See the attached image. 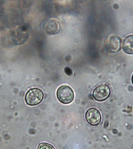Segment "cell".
<instances>
[{
	"instance_id": "cell-1",
	"label": "cell",
	"mask_w": 133,
	"mask_h": 149,
	"mask_svg": "<svg viewBox=\"0 0 133 149\" xmlns=\"http://www.w3.org/2000/svg\"><path fill=\"white\" fill-rule=\"evenodd\" d=\"M57 95L58 100L64 104L71 103L74 97L73 90L71 87L66 85H63L58 88Z\"/></svg>"
},
{
	"instance_id": "cell-2",
	"label": "cell",
	"mask_w": 133,
	"mask_h": 149,
	"mask_svg": "<svg viewBox=\"0 0 133 149\" xmlns=\"http://www.w3.org/2000/svg\"><path fill=\"white\" fill-rule=\"evenodd\" d=\"M44 94L39 88H34L29 90L26 94L25 100L27 104L36 106L43 101Z\"/></svg>"
},
{
	"instance_id": "cell-3",
	"label": "cell",
	"mask_w": 133,
	"mask_h": 149,
	"mask_svg": "<svg viewBox=\"0 0 133 149\" xmlns=\"http://www.w3.org/2000/svg\"><path fill=\"white\" fill-rule=\"evenodd\" d=\"M111 94L109 86L106 84H101L94 90L93 96L97 101H102L108 98Z\"/></svg>"
},
{
	"instance_id": "cell-4",
	"label": "cell",
	"mask_w": 133,
	"mask_h": 149,
	"mask_svg": "<svg viewBox=\"0 0 133 149\" xmlns=\"http://www.w3.org/2000/svg\"><path fill=\"white\" fill-rule=\"evenodd\" d=\"M85 118L88 123L93 126L97 125L101 120V115L100 111L96 108H90L85 114Z\"/></svg>"
},
{
	"instance_id": "cell-5",
	"label": "cell",
	"mask_w": 133,
	"mask_h": 149,
	"mask_svg": "<svg viewBox=\"0 0 133 149\" xmlns=\"http://www.w3.org/2000/svg\"><path fill=\"white\" fill-rule=\"evenodd\" d=\"M107 46L108 49L112 52H117L121 47V39L117 35H113L108 38Z\"/></svg>"
},
{
	"instance_id": "cell-6",
	"label": "cell",
	"mask_w": 133,
	"mask_h": 149,
	"mask_svg": "<svg viewBox=\"0 0 133 149\" xmlns=\"http://www.w3.org/2000/svg\"><path fill=\"white\" fill-rule=\"evenodd\" d=\"M43 29L48 34L55 35L59 31V24L55 20H48L44 23Z\"/></svg>"
},
{
	"instance_id": "cell-7",
	"label": "cell",
	"mask_w": 133,
	"mask_h": 149,
	"mask_svg": "<svg viewBox=\"0 0 133 149\" xmlns=\"http://www.w3.org/2000/svg\"><path fill=\"white\" fill-rule=\"evenodd\" d=\"M123 51L128 54H133V35L126 37L123 43Z\"/></svg>"
},
{
	"instance_id": "cell-8",
	"label": "cell",
	"mask_w": 133,
	"mask_h": 149,
	"mask_svg": "<svg viewBox=\"0 0 133 149\" xmlns=\"http://www.w3.org/2000/svg\"><path fill=\"white\" fill-rule=\"evenodd\" d=\"M38 149H55L51 144L46 143H42L38 145Z\"/></svg>"
},
{
	"instance_id": "cell-9",
	"label": "cell",
	"mask_w": 133,
	"mask_h": 149,
	"mask_svg": "<svg viewBox=\"0 0 133 149\" xmlns=\"http://www.w3.org/2000/svg\"><path fill=\"white\" fill-rule=\"evenodd\" d=\"M132 83L133 84V74L132 75Z\"/></svg>"
}]
</instances>
